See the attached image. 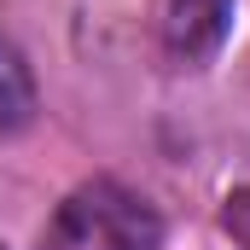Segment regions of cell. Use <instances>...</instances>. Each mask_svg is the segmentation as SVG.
<instances>
[{
	"label": "cell",
	"mask_w": 250,
	"mask_h": 250,
	"mask_svg": "<svg viewBox=\"0 0 250 250\" xmlns=\"http://www.w3.org/2000/svg\"><path fill=\"white\" fill-rule=\"evenodd\" d=\"M41 245L47 250H157L163 245V215L134 187L111 181V175H93L76 192H64Z\"/></svg>",
	"instance_id": "1"
},
{
	"label": "cell",
	"mask_w": 250,
	"mask_h": 250,
	"mask_svg": "<svg viewBox=\"0 0 250 250\" xmlns=\"http://www.w3.org/2000/svg\"><path fill=\"white\" fill-rule=\"evenodd\" d=\"M233 6L239 0H169L163 6V47L175 64H209L233 35Z\"/></svg>",
	"instance_id": "2"
},
{
	"label": "cell",
	"mask_w": 250,
	"mask_h": 250,
	"mask_svg": "<svg viewBox=\"0 0 250 250\" xmlns=\"http://www.w3.org/2000/svg\"><path fill=\"white\" fill-rule=\"evenodd\" d=\"M29 123H35V76H29L23 53L0 35V140L23 134Z\"/></svg>",
	"instance_id": "3"
}]
</instances>
